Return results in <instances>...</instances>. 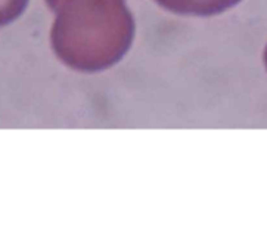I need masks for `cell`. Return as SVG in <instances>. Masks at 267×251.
<instances>
[{
	"mask_svg": "<svg viewBox=\"0 0 267 251\" xmlns=\"http://www.w3.org/2000/svg\"><path fill=\"white\" fill-rule=\"evenodd\" d=\"M27 0H0V25L11 22L25 6Z\"/></svg>",
	"mask_w": 267,
	"mask_h": 251,
	"instance_id": "6da1fadb",
	"label": "cell"
}]
</instances>
